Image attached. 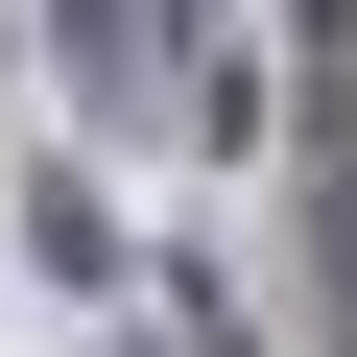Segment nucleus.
<instances>
[{
	"label": "nucleus",
	"mask_w": 357,
	"mask_h": 357,
	"mask_svg": "<svg viewBox=\"0 0 357 357\" xmlns=\"http://www.w3.org/2000/svg\"><path fill=\"white\" fill-rule=\"evenodd\" d=\"M48 48H72V96H96V119H143V24H119V0H48Z\"/></svg>",
	"instance_id": "obj_1"
}]
</instances>
